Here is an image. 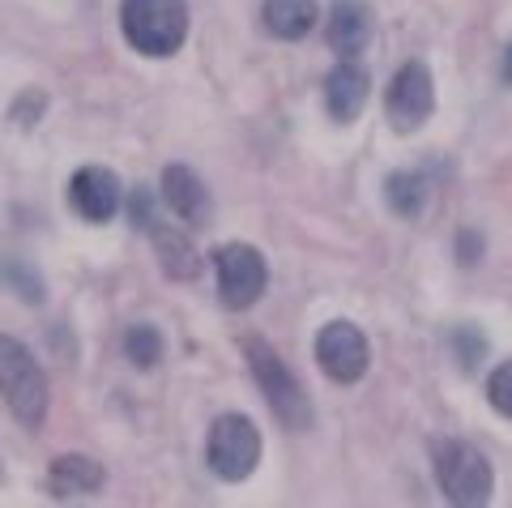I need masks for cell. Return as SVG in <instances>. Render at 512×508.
<instances>
[{
	"instance_id": "obj_19",
	"label": "cell",
	"mask_w": 512,
	"mask_h": 508,
	"mask_svg": "<svg viewBox=\"0 0 512 508\" xmlns=\"http://www.w3.org/2000/svg\"><path fill=\"white\" fill-rule=\"evenodd\" d=\"M487 402L500 410L504 419H512V359L500 363V368L491 372V385H487Z\"/></svg>"
},
{
	"instance_id": "obj_22",
	"label": "cell",
	"mask_w": 512,
	"mask_h": 508,
	"mask_svg": "<svg viewBox=\"0 0 512 508\" xmlns=\"http://www.w3.org/2000/svg\"><path fill=\"white\" fill-rule=\"evenodd\" d=\"M133 222L141 231H154V222H158V214L150 210V193H146V188H137V193H133Z\"/></svg>"
},
{
	"instance_id": "obj_21",
	"label": "cell",
	"mask_w": 512,
	"mask_h": 508,
	"mask_svg": "<svg viewBox=\"0 0 512 508\" xmlns=\"http://www.w3.org/2000/svg\"><path fill=\"white\" fill-rule=\"evenodd\" d=\"M457 261H466V265L483 261V235H478V231H461L457 235Z\"/></svg>"
},
{
	"instance_id": "obj_9",
	"label": "cell",
	"mask_w": 512,
	"mask_h": 508,
	"mask_svg": "<svg viewBox=\"0 0 512 508\" xmlns=\"http://www.w3.org/2000/svg\"><path fill=\"white\" fill-rule=\"evenodd\" d=\"M69 201L86 222H107L120 210V180L107 167H82L69 184Z\"/></svg>"
},
{
	"instance_id": "obj_20",
	"label": "cell",
	"mask_w": 512,
	"mask_h": 508,
	"mask_svg": "<svg viewBox=\"0 0 512 508\" xmlns=\"http://www.w3.org/2000/svg\"><path fill=\"white\" fill-rule=\"evenodd\" d=\"M5 274H9V282H13V278H22V287H13V291H22V295L30 299V304H39V299H43V291H39V278L30 274V269H26L22 261H18V265L9 261V265H5Z\"/></svg>"
},
{
	"instance_id": "obj_5",
	"label": "cell",
	"mask_w": 512,
	"mask_h": 508,
	"mask_svg": "<svg viewBox=\"0 0 512 508\" xmlns=\"http://www.w3.org/2000/svg\"><path fill=\"white\" fill-rule=\"evenodd\" d=\"M214 269H218V299L227 308L244 312L265 295L269 265L252 244H222V248H214Z\"/></svg>"
},
{
	"instance_id": "obj_6",
	"label": "cell",
	"mask_w": 512,
	"mask_h": 508,
	"mask_svg": "<svg viewBox=\"0 0 512 508\" xmlns=\"http://www.w3.org/2000/svg\"><path fill=\"white\" fill-rule=\"evenodd\" d=\"M261 462V432L248 415H222L210 427V466L218 479L239 483Z\"/></svg>"
},
{
	"instance_id": "obj_3",
	"label": "cell",
	"mask_w": 512,
	"mask_h": 508,
	"mask_svg": "<svg viewBox=\"0 0 512 508\" xmlns=\"http://www.w3.org/2000/svg\"><path fill=\"white\" fill-rule=\"evenodd\" d=\"M0 393L26 427H39L47 415V376L18 338H0Z\"/></svg>"
},
{
	"instance_id": "obj_2",
	"label": "cell",
	"mask_w": 512,
	"mask_h": 508,
	"mask_svg": "<svg viewBox=\"0 0 512 508\" xmlns=\"http://www.w3.org/2000/svg\"><path fill=\"white\" fill-rule=\"evenodd\" d=\"M244 355H248V368L256 376V389L265 393V402L274 406V415L286 427H308L312 423V402H308V393H303L299 380L291 376V368L278 359L274 346H269L265 338H248Z\"/></svg>"
},
{
	"instance_id": "obj_13",
	"label": "cell",
	"mask_w": 512,
	"mask_h": 508,
	"mask_svg": "<svg viewBox=\"0 0 512 508\" xmlns=\"http://www.w3.org/2000/svg\"><path fill=\"white\" fill-rule=\"evenodd\" d=\"M47 491H52L56 500L94 496V491H103V466L90 462L82 453H64L52 466V474H47Z\"/></svg>"
},
{
	"instance_id": "obj_15",
	"label": "cell",
	"mask_w": 512,
	"mask_h": 508,
	"mask_svg": "<svg viewBox=\"0 0 512 508\" xmlns=\"http://www.w3.org/2000/svg\"><path fill=\"white\" fill-rule=\"evenodd\" d=\"M154 248H158V261L171 278H197L201 274V252L188 244V235L163 227V222H154Z\"/></svg>"
},
{
	"instance_id": "obj_14",
	"label": "cell",
	"mask_w": 512,
	"mask_h": 508,
	"mask_svg": "<svg viewBox=\"0 0 512 508\" xmlns=\"http://www.w3.org/2000/svg\"><path fill=\"white\" fill-rule=\"evenodd\" d=\"M261 18L269 26V35L278 39H303L320 18V5L316 0H265Z\"/></svg>"
},
{
	"instance_id": "obj_12",
	"label": "cell",
	"mask_w": 512,
	"mask_h": 508,
	"mask_svg": "<svg viewBox=\"0 0 512 508\" xmlns=\"http://www.w3.org/2000/svg\"><path fill=\"white\" fill-rule=\"evenodd\" d=\"M367 90H372L367 73L359 65H350V60H342V65L325 77V107H329V116L338 124H350L363 111Z\"/></svg>"
},
{
	"instance_id": "obj_7",
	"label": "cell",
	"mask_w": 512,
	"mask_h": 508,
	"mask_svg": "<svg viewBox=\"0 0 512 508\" xmlns=\"http://www.w3.org/2000/svg\"><path fill=\"white\" fill-rule=\"evenodd\" d=\"M431 107H436V86H431V69L423 60H406L397 69L393 86H389V99H384V111H389V124L397 133H414L423 129Z\"/></svg>"
},
{
	"instance_id": "obj_4",
	"label": "cell",
	"mask_w": 512,
	"mask_h": 508,
	"mask_svg": "<svg viewBox=\"0 0 512 508\" xmlns=\"http://www.w3.org/2000/svg\"><path fill=\"white\" fill-rule=\"evenodd\" d=\"M436 479L453 504L478 508L491 500V462L466 440H436Z\"/></svg>"
},
{
	"instance_id": "obj_18",
	"label": "cell",
	"mask_w": 512,
	"mask_h": 508,
	"mask_svg": "<svg viewBox=\"0 0 512 508\" xmlns=\"http://www.w3.org/2000/svg\"><path fill=\"white\" fill-rule=\"evenodd\" d=\"M453 355H457L461 372H474L478 363H483V355H487V338L474 325H461V329H453Z\"/></svg>"
},
{
	"instance_id": "obj_17",
	"label": "cell",
	"mask_w": 512,
	"mask_h": 508,
	"mask_svg": "<svg viewBox=\"0 0 512 508\" xmlns=\"http://www.w3.org/2000/svg\"><path fill=\"white\" fill-rule=\"evenodd\" d=\"M124 355L133 359V368H154L163 359V338L154 325H128L124 329Z\"/></svg>"
},
{
	"instance_id": "obj_11",
	"label": "cell",
	"mask_w": 512,
	"mask_h": 508,
	"mask_svg": "<svg viewBox=\"0 0 512 508\" xmlns=\"http://www.w3.org/2000/svg\"><path fill=\"white\" fill-rule=\"evenodd\" d=\"M163 197L188 227H205V222H210V193H205V184L197 180V171L171 163L163 171Z\"/></svg>"
},
{
	"instance_id": "obj_16",
	"label": "cell",
	"mask_w": 512,
	"mask_h": 508,
	"mask_svg": "<svg viewBox=\"0 0 512 508\" xmlns=\"http://www.w3.org/2000/svg\"><path fill=\"white\" fill-rule=\"evenodd\" d=\"M427 197H431V188L423 176H410V171H397V176L384 180V201L393 205L402 218H419L427 210Z\"/></svg>"
},
{
	"instance_id": "obj_10",
	"label": "cell",
	"mask_w": 512,
	"mask_h": 508,
	"mask_svg": "<svg viewBox=\"0 0 512 508\" xmlns=\"http://www.w3.org/2000/svg\"><path fill=\"white\" fill-rule=\"evenodd\" d=\"M325 39H329V47L342 60L359 56L363 47H367V39H372V9H367L363 0H338V5L329 9Z\"/></svg>"
},
{
	"instance_id": "obj_1",
	"label": "cell",
	"mask_w": 512,
	"mask_h": 508,
	"mask_svg": "<svg viewBox=\"0 0 512 508\" xmlns=\"http://www.w3.org/2000/svg\"><path fill=\"white\" fill-rule=\"evenodd\" d=\"M124 39L141 56H175L188 39L184 0H124L120 5Z\"/></svg>"
},
{
	"instance_id": "obj_23",
	"label": "cell",
	"mask_w": 512,
	"mask_h": 508,
	"mask_svg": "<svg viewBox=\"0 0 512 508\" xmlns=\"http://www.w3.org/2000/svg\"><path fill=\"white\" fill-rule=\"evenodd\" d=\"M500 73H504V86L512 90V43H508V52H504V65H500Z\"/></svg>"
},
{
	"instance_id": "obj_8",
	"label": "cell",
	"mask_w": 512,
	"mask_h": 508,
	"mask_svg": "<svg viewBox=\"0 0 512 508\" xmlns=\"http://www.w3.org/2000/svg\"><path fill=\"white\" fill-rule=\"evenodd\" d=\"M367 359H372L367 338L350 321H333L316 333V363H320V372L329 380H338V385H355L367 372Z\"/></svg>"
}]
</instances>
